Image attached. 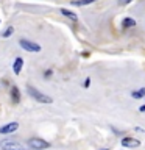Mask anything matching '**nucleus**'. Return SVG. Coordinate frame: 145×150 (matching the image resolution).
<instances>
[{"instance_id": "obj_2", "label": "nucleus", "mask_w": 145, "mask_h": 150, "mask_svg": "<svg viewBox=\"0 0 145 150\" xmlns=\"http://www.w3.org/2000/svg\"><path fill=\"white\" fill-rule=\"evenodd\" d=\"M28 145H30L31 149H34V150L49 149V147H50V144L47 142V141L41 139V138H31V139H28Z\"/></svg>"}, {"instance_id": "obj_1", "label": "nucleus", "mask_w": 145, "mask_h": 150, "mask_svg": "<svg viewBox=\"0 0 145 150\" xmlns=\"http://www.w3.org/2000/svg\"><path fill=\"white\" fill-rule=\"evenodd\" d=\"M27 92L30 94L31 98H34V100L39 102V103H51V102H53V100H51V97H49V96H45V94L39 92L36 88H33V86H27Z\"/></svg>"}, {"instance_id": "obj_12", "label": "nucleus", "mask_w": 145, "mask_h": 150, "mask_svg": "<svg viewBox=\"0 0 145 150\" xmlns=\"http://www.w3.org/2000/svg\"><path fill=\"white\" fill-rule=\"evenodd\" d=\"M142 96H145V88H140L139 91L133 92V97H134V98H140Z\"/></svg>"}, {"instance_id": "obj_5", "label": "nucleus", "mask_w": 145, "mask_h": 150, "mask_svg": "<svg viewBox=\"0 0 145 150\" xmlns=\"http://www.w3.org/2000/svg\"><path fill=\"white\" fill-rule=\"evenodd\" d=\"M0 147H2V150H20V145H19L17 142H14V141H3L2 144H0Z\"/></svg>"}, {"instance_id": "obj_10", "label": "nucleus", "mask_w": 145, "mask_h": 150, "mask_svg": "<svg viewBox=\"0 0 145 150\" xmlns=\"http://www.w3.org/2000/svg\"><path fill=\"white\" fill-rule=\"evenodd\" d=\"M94 2H97V0H73L72 5H75V6H84V5H91Z\"/></svg>"}, {"instance_id": "obj_4", "label": "nucleus", "mask_w": 145, "mask_h": 150, "mask_svg": "<svg viewBox=\"0 0 145 150\" xmlns=\"http://www.w3.org/2000/svg\"><path fill=\"white\" fill-rule=\"evenodd\" d=\"M19 128V124L17 122H9V124L0 127V134H9V133H14Z\"/></svg>"}, {"instance_id": "obj_8", "label": "nucleus", "mask_w": 145, "mask_h": 150, "mask_svg": "<svg viewBox=\"0 0 145 150\" xmlns=\"http://www.w3.org/2000/svg\"><path fill=\"white\" fill-rule=\"evenodd\" d=\"M11 97H13V102L14 103L20 102V92H19V88L17 86H13L11 88Z\"/></svg>"}, {"instance_id": "obj_15", "label": "nucleus", "mask_w": 145, "mask_h": 150, "mask_svg": "<svg viewBox=\"0 0 145 150\" xmlns=\"http://www.w3.org/2000/svg\"><path fill=\"white\" fill-rule=\"evenodd\" d=\"M89 84H91V80H86V81H84V88H89Z\"/></svg>"}, {"instance_id": "obj_16", "label": "nucleus", "mask_w": 145, "mask_h": 150, "mask_svg": "<svg viewBox=\"0 0 145 150\" xmlns=\"http://www.w3.org/2000/svg\"><path fill=\"white\" fill-rule=\"evenodd\" d=\"M139 110H140V111H142V112H145V105H144V106H140V108H139Z\"/></svg>"}, {"instance_id": "obj_17", "label": "nucleus", "mask_w": 145, "mask_h": 150, "mask_svg": "<svg viewBox=\"0 0 145 150\" xmlns=\"http://www.w3.org/2000/svg\"><path fill=\"white\" fill-rule=\"evenodd\" d=\"M101 150H108V149H101Z\"/></svg>"}, {"instance_id": "obj_3", "label": "nucleus", "mask_w": 145, "mask_h": 150, "mask_svg": "<svg viewBox=\"0 0 145 150\" xmlns=\"http://www.w3.org/2000/svg\"><path fill=\"white\" fill-rule=\"evenodd\" d=\"M19 44L23 50H28V52H33V53H36V52H41V45L36 44V42L33 41H28V39H20L19 41Z\"/></svg>"}, {"instance_id": "obj_6", "label": "nucleus", "mask_w": 145, "mask_h": 150, "mask_svg": "<svg viewBox=\"0 0 145 150\" xmlns=\"http://www.w3.org/2000/svg\"><path fill=\"white\" fill-rule=\"evenodd\" d=\"M122 145H123V147H139L140 142L134 138H123L122 139Z\"/></svg>"}, {"instance_id": "obj_11", "label": "nucleus", "mask_w": 145, "mask_h": 150, "mask_svg": "<svg viewBox=\"0 0 145 150\" xmlns=\"http://www.w3.org/2000/svg\"><path fill=\"white\" fill-rule=\"evenodd\" d=\"M61 13H63L65 17L72 19V21H77V19H78V17H77V14H75V13H72V11H69V9H65V8H63V9H61Z\"/></svg>"}, {"instance_id": "obj_14", "label": "nucleus", "mask_w": 145, "mask_h": 150, "mask_svg": "<svg viewBox=\"0 0 145 150\" xmlns=\"http://www.w3.org/2000/svg\"><path fill=\"white\" fill-rule=\"evenodd\" d=\"M131 2H133V0H119V5H128Z\"/></svg>"}, {"instance_id": "obj_13", "label": "nucleus", "mask_w": 145, "mask_h": 150, "mask_svg": "<svg viewBox=\"0 0 145 150\" xmlns=\"http://www.w3.org/2000/svg\"><path fill=\"white\" fill-rule=\"evenodd\" d=\"M13 31H14V27H8L6 30L3 31V35H2V36H3V38H9V36L13 35Z\"/></svg>"}, {"instance_id": "obj_9", "label": "nucleus", "mask_w": 145, "mask_h": 150, "mask_svg": "<svg viewBox=\"0 0 145 150\" xmlns=\"http://www.w3.org/2000/svg\"><path fill=\"white\" fill-rule=\"evenodd\" d=\"M122 25H123V28H131V27L136 25V21H134L133 17H126V19H123Z\"/></svg>"}, {"instance_id": "obj_7", "label": "nucleus", "mask_w": 145, "mask_h": 150, "mask_svg": "<svg viewBox=\"0 0 145 150\" xmlns=\"http://www.w3.org/2000/svg\"><path fill=\"white\" fill-rule=\"evenodd\" d=\"M22 66H23V59L19 56V58L14 59V64H13V70H14V74H20V70H22Z\"/></svg>"}]
</instances>
